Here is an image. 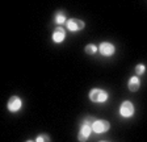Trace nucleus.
Segmentation results:
<instances>
[{
  "instance_id": "1",
  "label": "nucleus",
  "mask_w": 147,
  "mask_h": 142,
  "mask_svg": "<svg viewBox=\"0 0 147 142\" xmlns=\"http://www.w3.org/2000/svg\"><path fill=\"white\" fill-rule=\"evenodd\" d=\"M95 121L96 120L93 117H88L84 120V122L82 124V128H80L79 136H78V138H79L80 142H86L87 139L89 138L91 132H92V124L95 122Z\"/></svg>"
},
{
  "instance_id": "2",
  "label": "nucleus",
  "mask_w": 147,
  "mask_h": 142,
  "mask_svg": "<svg viewBox=\"0 0 147 142\" xmlns=\"http://www.w3.org/2000/svg\"><path fill=\"white\" fill-rule=\"evenodd\" d=\"M89 99L93 103H104L108 100V93L101 88H93L89 92Z\"/></svg>"
},
{
  "instance_id": "3",
  "label": "nucleus",
  "mask_w": 147,
  "mask_h": 142,
  "mask_svg": "<svg viewBox=\"0 0 147 142\" xmlns=\"http://www.w3.org/2000/svg\"><path fill=\"white\" fill-rule=\"evenodd\" d=\"M109 128H110V124L107 120H96L95 122L92 124V132H95V133L108 132Z\"/></svg>"
},
{
  "instance_id": "4",
  "label": "nucleus",
  "mask_w": 147,
  "mask_h": 142,
  "mask_svg": "<svg viewBox=\"0 0 147 142\" xmlns=\"http://www.w3.org/2000/svg\"><path fill=\"white\" fill-rule=\"evenodd\" d=\"M119 113L122 117H131L134 114V105L131 101H123L119 107Z\"/></svg>"
},
{
  "instance_id": "5",
  "label": "nucleus",
  "mask_w": 147,
  "mask_h": 142,
  "mask_svg": "<svg viewBox=\"0 0 147 142\" xmlns=\"http://www.w3.org/2000/svg\"><path fill=\"white\" fill-rule=\"evenodd\" d=\"M114 50H116V49H114V46L110 42H102L100 46H98V51L101 53V55H104V57L113 55Z\"/></svg>"
},
{
  "instance_id": "6",
  "label": "nucleus",
  "mask_w": 147,
  "mask_h": 142,
  "mask_svg": "<svg viewBox=\"0 0 147 142\" xmlns=\"http://www.w3.org/2000/svg\"><path fill=\"white\" fill-rule=\"evenodd\" d=\"M66 26H67L71 32H76V30H82V29L84 28V22L79 19H70L66 22Z\"/></svg>"
},
{
  "instance_id": "7",
  "label": "nucleus",
  "mask_w": 147,
  "mask_h": 142,
  "mask_svg": "<svg viewBox=\"0 0 147 142\" xmlns=\"http://www.w3.org/2000/svg\"><path fill=\"white\" fill-rule=\"evenodd\" d=\"M22 107V100L18 96H12L8 100V109L11 112H17Z\"/></svg>"
},
{
  "instance_id": "8",
  "label": "nucleus",
  "mask_w": 147,
  "mask_h": 142,
  "mask_svg": "<svg viewBox=\"0 0 147 142\" xmlns=\"http://www.w3.org/2000/svg\"><path fill=\"white\" fill-rule=\"evenodd\" d=\"M64 38H66V32L62 26H58L53 33V41L57 43H61L62 41H64Z\"/></svg>"
},
{
  "instance_id": "9",
  "label": "nucleus",
  "mask_w": 147,
  "mask_h": 142,
  "mask_svg": "<svg viewBox=\"0 0 147 142\" xmlns=\"http://www.w3.org/2000/svg\"><path fill=\"white\" fill-rule=\"evenodd\" d=\"M129 90L130 91H138L139 90V87H141V80L138 79V76H133V78H130V80H129Z\"/></svg>"
},
{
  "instance_id": "10",
  "label": "nucleus",
  "mask_w": 147,
  "mask_h": 142,
  "mask_svg": "<svg viewBox=\"0 0 147 142\" xmlns=\"http://www.w3.org/2000/svg\"><path fill=\"white\" fill-rule=\"evenodd\" d=\"M64 21H66V16H64L63 12L55 13V16H54V22L55 24L62 25V24H64Z\"/></svg>"
},
{
  "instance_id": "11",
  "label": "nucleus",
  "mask_w": 147,
  "mask_h": 142,
  "mask_svg": "<svg viewBox=\"0 0 147 142\" xmlns=\"http://www.w3.org/2000/svg\"><path fill=\"white\" fill-rule=\"evenodd\" d=\"M96 51H97V47H96L95 45H92V43H89V45H87V46H86V53H87V54H89V55H92V54H95Z\"/></svg>"
},
{
  "instance_id": "12",
  "label": "nucleus",
  "mask_w": 147,
  "mask_h": 142,
  "mask_svg": "<svg viewBox=\"0 0 147 142\" xmlns=\"http://www.w3.org/2000/svg\"><path fill=\"white\" fill-rule=\"evenodd\" d=\"M144 70H146V67L143 65H137V67H135V71H137L138 75H142L144 72Z\"/></svg>"
},
{
  "instance_id": "13",
  "label": "nucleus",
  "mask_w": 147,
  "mask_h": 142,
  "mask_svg": "<svg viewBox=\"0 0 147 142\" xmlns=\"http://www.w3.org/2000/svg\"><path fill=\"white\" fill-rule=\"evenodd\" d=\"M36 142H50V138H49V136H38Z\"/></svg>"
},
{
  "instance_id": "14",
  "label": "nucleus",
  "mask_w": 147,
  "mask_h": 142,
  "mask_svg": "<svg viewBox=\"0 0 147 142\" xmlns=\"http://www.w3.org/2000/svg\"><path fill=\"white\" fill-rule=\"evenodd\" d=\"M26 142H33V141H26Z\"/></svg>"
},
{
  "instance_id": "15",
  "label": "nucleus",
  "mask_w": 147,
  "mask_h": 142,
  "mask_svg": "<svg viewBox=\"0 0 147 142\" xmlns=\"http://www.w3.org/2000/svg\"><path fill=\"white\" fill-rule=\"evenodd\" d=\"M101 142H105V141H101Z\"/></svg>"
}]
</instances>
